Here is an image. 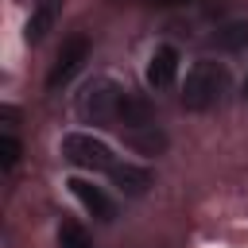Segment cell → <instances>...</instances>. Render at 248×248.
<instances>
[{"mask_svg":"<svg viewBox=\"0 0 248 248\" xmlns=\"http://www.w3.org/2000/svg\"><path fill=\"white\" fill-rule=\"evenodd\" d=\"M85 54H89V39H85V35H70V39L62 43V50H58V58H54L50 74H46V85H50V89L66 85V81H70V78L81 70Z\"/></svg>","mask_w":248,"mask_h":248,"instance_id":"4","label":"cell"},{"mask_svg":"<svg viewBox=\"0 0 248 248\" xmlns=\"http://www.w3.org/2000/svg\"><path fill=\"white\" fill-rule=\"evenodd\" d=\"M178 74V50L174 46H155L147 58V85L151 89H167Z\"/></svg>","mask_w":248,"mask_h":248,"instance_id":"5","label":"cell"},{"mask_svg":"<svg viewBox=\"0 0 248 248\" xmlns=\"http://www.w3.org/2000/svg\"><path fill=\"white\" fill-rule=\"evenodd\" d=\"M62 155H66L70 163L85 167V170H105V174H112V167H116V155L108 151V143L97 140V136H89V132H70V136L62 140Z\"/></svg>","mask_w":248,"mask_h":248,"instance_id":"3","label":"cell"},{"mask_svg":"<svg viewBox=\"0 0 248 248\" xmlns=\"http://www.w3.org/2000/svg\"><path fill=\"white\" fill-rule=\"evenodd\" d=\"M229 89V70L221 62H194L190 74H186V85H182V105L194 108V112H205L213 108Z\"/></svg>","mask_w":248,"mask_h":248,"instance_id":"2","label":"cell"},{"mask_svg":"<svg viewBox=\"0 0 248 248\" xmlns=\"http://www.w3.org/2000/svg\"><path fill=\"white\" fill-rule=\"evenodd\" d=\"M108 178H112L124 194H143V190L155 182V174H151L147 167H140V163H116Z\"/></svg>","mask_w":248,"mask_h":248,"instance_id":"7","label":"cell"},{"mask_svg":"<svg viewBox=\"0 0 248 248\" xmlns=\"http://www.w3.org/2000/svg\"><path fill=\"white\" fill-rule=\"evenodd\" d=\"M16 159H19V140H16L12 132H4V136H0V163H4V170H12Z\"/></svg>","mask_w":248,"mask_h":248,"instance_id":"10","label":"cell"},{"mask_svg":"<svg viewBox=\"0 0 248 248\" xmlns=\"http://www.w3.org/2000/svg\"><path fill=\"white\" fill-rule=\"evenodd\" d=\"M54 12H58V0H39V8H35L31 19H27V35H31V39H43V35L50 31V23H54Z\"/></svg>","mask_w":248,"mask_h":248,"instance_id":"8","label":"cell"},{"mask_svg":"<svg viewBox=\"0 0 248 248\" xmlns=\"http://www.w3.org/2000/svg\"><path fill=\"white\" fill-rule=\"evenodd\" d=\"M66 186L74 190V198H78V202H81L97 221H112V202L105 198V190H101V186H93L89 178H70Z\"/></svg>","mask_w":248,"mask_h":248,"instance_id":"6","label":"cell"},{"mask_svg":"<svg viewBox=\"0 0 248 248\" xmlns=\"http://www.w3.org/2000/svg\"><path fill=\"white\" fill-rule=\"evenodd\" d=\"M58 248H93V240L78 221H62L58 225Z\"/></svg>","mask_w":248,"mask_h":248,"instance_id":"9","label":"cell"},{"mask_svg":"<svg viewBox=\"0 0 248 248\" xmlns=\"http://www.w3.org/2000/svg\"><path fill=\"white\" fill-rule=\"evenodd\" d=\"M78 112L93 124H108V128H124V132H140L151 128V108L147 101H140L136 93L112 85V81H93L81 97H78Z\"/></svg>","mask_w":248,"mask_h":248,"instance_id":"1","label":"cell"},{"mask_svg":"<svg viewBox=\"0 0 248 248\" xmlns=\"http://www.w3.org/2000/svg\"><path fill=\"white\" fill-rule=\"evenodd\" d=\"M221 43H225V46H232V50H236V46H244V43H248V23H232V27H225Z\"/></svg>","mask_w":248,"mask_h":248,"instance_id":"11","label":"cell"},{"mask_svg":"<svg viewBox=\"0 0 248 248\" xmlns=\"http://www.w3.org/2000/svg\"><path fill=\"white\" fill-rule=\"evenodd\" d=\"M244 97H248V81H244Z\"/></svg>","mask_w":248,"mask_h":248,"instance_id":"12","label":"cell"}]
</instances>
